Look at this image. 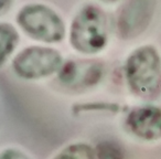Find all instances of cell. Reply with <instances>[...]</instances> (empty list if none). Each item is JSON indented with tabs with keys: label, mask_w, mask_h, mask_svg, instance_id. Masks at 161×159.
<instances>
[{
	"label": "cell",
	"mask_w": 161,
	"mask_h": 159,
	"mask_svg": "<svg viewBox=\"0 0 161 159\" xmlns=\"http://www.w3.org/2000/svg\"><path fill=\"white\" fill-rule=\"evenodd\" d=\"M126 74L137 95L153 98L161 91V61L151 46L138 49L128 59Z\"/></svg>",
	"instance_id": "cell-1"
},
{
	"label": "cell",
	"mask_w": 161,
	"mask_h": 159,
	"mask_svg": "<svg viewBox=\"0 0 161 159\" xmlns=\"http://www.w3.org/2000/svg\"><path fill=\"white\" fill-rule=\"evenodd\" d=\"M71 43L77 51L96 53L107 42V19L101 8L86 6L77 13L71 28Z\"/></svg>",
	"instance_id": "cell-2"
},
{
	"label": "cell",
	"mask_w": 161,
	"mask_h": 159,
	"mask_svg": "<svg viewBox=\"0 0 161 159\" xmlns=\"http://www.w3.org/2000/svg\"><path fill=\"white\" fill-rule=\"evenodd\" d=\"M18 23L29 35L44 42L60 41L65 33L62 19L43 5H29L22 8L18 15Z\"/></svg>",
	"instance_id": "cell-3"
},
{
	"label": "cell",
	"mask_w": 161,
	"mask_h": 159,
	"mask_svg": "<svg viewBox=\"0 0 161 159\" xmlns=\"http://www.w3.org/2000/svg\"><path fill=\"white\" fill-rule=\"evenodd\" d=\"M62 57L56 50L32 46L20 52L13 61V69L24 79H40L57 71Z\"/></svg>",
	"instance_id": "cell-4"
},
{
	"label": "cell",
	"mask_w": 161,
	"mask_h": 159,
	"mask_svg": "<svg viewBox=\"0 0 161 159\" xmlns=\"http://www.w3.org/2000/svg\"><path fill=\"white\" fill-rule=\"evenodd\" d=\"M154 4L150 1H131L121 8L118 16V32L124 38H132L148 26Z\"/></svg>",
	"instance_id": "cell-5"
},
{
	"label": "cell",
	"mask_w": 161,
	"mask_h": 159,
	"mask_svg": "<svg viewBox=\"0 0 161 159\" xmlns=\"http://www.w3.org/2000/svg\"><path fill=\"white\" fill-rule=\"evenodd\" d=\"M127 125L135 135L143 139L161 137V110L153 106L136 108L129 114Z\"/></svg>",
	"instance_id": "cell-6"
},
{
	"label": "cell",
	"mask_w": 161,
	"mask_h": 159,
	"mask_svg": "<svg viewBox=\"0 0 161 159\" xmlns=\"http://www.w3.org/2000/svg\"><path fill=\"white\" fill-rule=\"evenodd\" d=\"M101 66L96 63L71 62L63 68L60 77L67 85H90L101 77Z\"/></svg>",
	"instance_id": "cell-7"
},
{
	"label": "cell",
	"mask_w": 161,
	"mask_h": 159,
	"mask_svg": "<svg viewBox=\"0 0 161 159\" xmlns=\"http://www.w3.org/2000/svg\"><path fill=\"white\" fill-rule=\"evenodd\" d=\"M18 39V32L12 26L0 23V65L13 51Z\"/></svg>",
	"instance_id": "cell-8"
},
{
	"label": "cell",
	"mask_w": 161,
	"mask_h": 159,
	"mask_svg": "<svg viewBox=\"0 0 161 159\" xmlns=\"http://www.w3.org/2000/svg\"><path fill=\"white\" fill-rule=\"evenodd\" d=\"M95 152L85 144H74L66 147L54 159H95Z\"/></svg>",
	"instance_id": "cell-9"
},
{
	"label": "cell",
	"mask_w": 161,
	"mask_h": 159,
	"mask_svg": "<svg viewBox=\"0 0 161 159\" xmlns=\"http://www.w3.org/2000/svg\"><path fill=\"white\" fill-rule=\"evenodd\" d=\"M95 157L97 159H124V154L117 144L104 141L98 145Z\"/></svg>",
	"instance_id": "cell-10"
},
{
	"label": "cell",
	"mask_w": 161,
	"mask_h": 159,
	"mask_svg": "<svg viewBox=\"0 0 161 159\" xmlns=\"http://www.w3.org/2000/svg\"><path fill=\"white\" fill-rule=\"evenodd\" d=\"M0 159H30L18 149H6L0 154Z\"/></svg>",
	"instance_id": "cell-11"
},
{
	"label": "cell",
	"mask_w": 161,
	"mask_h": 159,
	"mask_svg": "<svg viewBox=\"0 0 161 159\" xmlns=\"http://www.w3.org/2000/svg\"><path fill=\"white\" fill-rule=\"evenodd\" d=\"M7 6H9V4L8 2H0V10H2L4 8H6Z\"/></svg>",
	"instance_id": "cell-12"
}]
</instances>
